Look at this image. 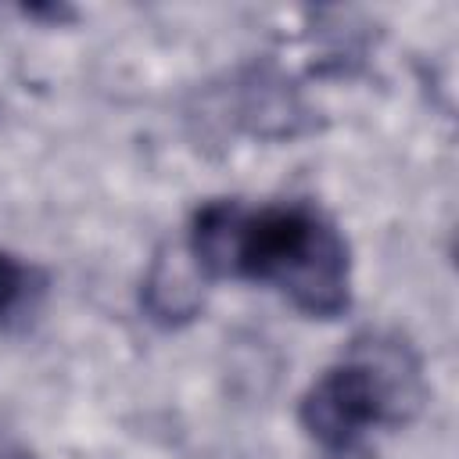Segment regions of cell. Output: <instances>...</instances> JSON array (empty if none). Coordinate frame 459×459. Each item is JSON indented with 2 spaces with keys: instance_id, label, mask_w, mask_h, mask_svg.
<instances>
[{
  "instance_id": "cell-5",
  "label": "cell",
  "mask_w": 459,
  "mask_h": 459,
  "mask_svg": "<svg viewBox=\"0 0 459 459\" xmlns=\"http://www.w3.org/2000/svg\"><path fill=\"white\" fill-rule=\"evenodd\" d=\"M0 459H29V455H25V452H18V448H4V452H0Z\"/></svg>"
},
{
  "instance_id": "cell-4",
  "label": "cell",
  "mask_w": 459,
  "mask_h": 459,
  "mask_svg": "<svg viewBox=\"0 0 459 459\" xmlns=\"http://www.w3.org/2000/svg\"><path fill=\"white\" fill-rule=\"evenodd\" d=\"M43 283L47 280L36 265L22 262L11 251H0V330H11L36 308Z\"/></svg>"
},
{
  "instance_id": "cell-3",
  "label": "cell",
  "mask_w": 459,
  "mask_h": 459,
  "mask_svg": "<svg viewBox=\"0 0 459 459\" xmlns=\"http://www.w3.org/2000/svg\"><path fill=\"white\" fill-rule=\"evenodd\" d=\"M143 308L161 326H179L201 312V269L179 251H161L143 280Z\"/></svg>"
},
{
  "instance_id": "cell-1",
  "label": "cell",
  "mask_w": 459,
  "mask_h": 459,
  "mask_svg": "<svg viewBox=\"0 0 459 459\" xmlns=\"http://www.w3.org/2000/svg\"><path fill=\"white\" fill-rule=\"evenodd\" d=\"M190 258L208 276L273 283L316 319H333L351 305L348 244L308 204L244 212L233 201H208L190 222Z\"/></svg>"
},
{
  "instance_id": "cell-2",
  "label": "cell",
  "mask_w": 459,
  "mask_h": 459,
  "mask_svg": "<svg viewBox=\"0 0 459 459\" xmlns=\"http://www.w3.org/2000/svg\"><path fill=\"white\" fill-rule=\"evenodd\" d=\"M423 402L420 366L402 341L366 337L301 398L298 420L330 452L355 448L373 427L409 420Z\"/></svg>"
}]
</instances>
